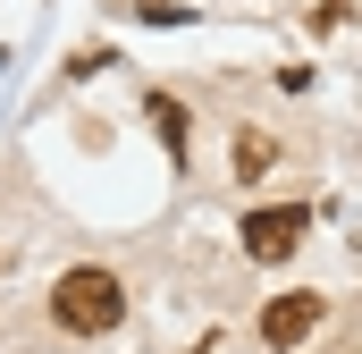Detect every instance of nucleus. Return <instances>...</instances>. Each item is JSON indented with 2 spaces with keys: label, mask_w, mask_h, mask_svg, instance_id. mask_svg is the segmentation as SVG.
Masks as SVG:
<instances>
[{
  "label": "nucleus",
  "mask_w": 362,
  "mask_h": 354,
  "mask_svg": "<svg viewBox=\"0 0 362 354\" xmlns=\"http://www.w3.org/2000/svg\"><path fill=\"white\" fill-rule=\"evenodd\" d=\"M312 329H320V295H312V287H303V295H270V312H262V346H303V338H312Z\"/></svg>",
  "instance_id": "nucleus-3"
},
{
  "label": "nucleus",
  "mask_w": 362,
  "mask_h": 354,
  "mask_svg": "<svg viewBox=\"0 0 362 354\" xmlns=\"http://www.w3.org/2000/svg\"><path fill=\"white\" fill-rule=\"evenodd\" d=\"M51 321H59L68 338H110V329L127 321V287L101 262H85V270H68V278L51 287Z\"/></svg>",
  "instance_id": "nucleus-1"
},
{
  "label": "nucleus",
  "mask_w": 362,
  "mask_h": 354,
  "mask_svg": "<svg viewBox=\"0 0 362 354\" xmlns=\"http://www.w3.org/2000/svg\"><path fill=\"white\" fill-rule=\"evenodd\" d=\"M135 8H144V17H177V0H135Z\"/></svg>",
  "instance_id": "nucleus-5"
},
{
  "label": "nucleus",
  "mask_w": 362,
  "mask_h": 354,
  "mask_svg": "<svg viewBox=\"0 0 362 354\" xmlns=\"http://www.w3.org/2000/svg\"><path fill=\"white\" fill-rule=\"evenodd\" d=\"M303 228H312V211H303V202H262V211L236 228V245H245L253 262H286V253L303 245Z\"/></svg>",
  "instance_id": "nucleus-2"
},
{
  "label": "nucleus",
  "mask_w": 362,
  "mask_h": 354,
  "mask_svg": "<svg viewBox=\"0 0 362 354\" xmlns=\"http://www.w3.org/2000/svg\"><path fill=\"white\" fill-rule=\"evenodd\" d=\"M152 127H160L169 152H185V101H177V93H152Z\"/></svg>",
  "instance_id": "nucleus-4"
}]
</instances>
